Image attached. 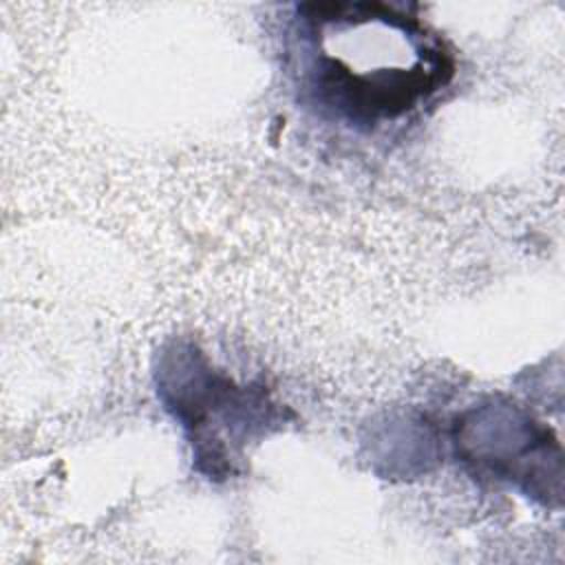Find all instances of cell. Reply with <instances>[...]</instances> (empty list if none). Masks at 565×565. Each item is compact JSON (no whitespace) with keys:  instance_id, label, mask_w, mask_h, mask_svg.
Returning <instances> with one entry per match:
<instances>
[{"instance_id":"cell-2","label":"cell","mask_w":565,"mask_h":565,"mask_svg":"<svg viewBox=\"0 0 565 565\" xmlns=\"http://www.w3.org/2000/svg\"><path fill=\"white\" fill-rule=\"evenodd\" d=\"M481 428L492 433L494 441H479L477 450L466 452V461L479 463V468H488L497 479L519 481L525 486L530 494H547V461L561 459V455H550V446L556 441L550 433L521 413L510 408L481 411L479 422Z\"/></svg>"},{"instance_id":"cell-1","label":"cell","mask_w":565,"mask_h":565,"mask_svg":"<svg viewBox=\"0 0 565 565\" xmlns=\"http://www.w3.org/2000/svg\"><path fill=\"white\" fill-rule=\"evenodd\" d=\"M300 11L313 46V88L355 124L395 119L452 75L435 33L386 4L324 2Z\"/></svg>"}]
</instances>
